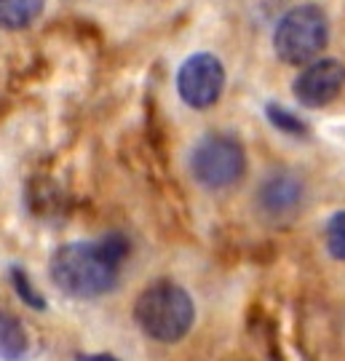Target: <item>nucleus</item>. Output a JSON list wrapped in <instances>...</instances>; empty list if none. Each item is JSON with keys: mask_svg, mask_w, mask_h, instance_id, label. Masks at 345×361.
I'll use <instances>...</instances> for the list:
<instances>
[{"mask_svg": "<svg viewBox=\"0 0 345 361\" xmlns=\"http://www.w3.org/2000/svg\"><path fill=\"white\" fill-rule=\"evenodd\" d=\"M126 255V238L118 233H110L99 241H75L56 249L52 257V279L59 292L75 300L107 295L118 284Z\"/></svg>", "mask_w": 345, "mask_h": 361, "instance_id": "obj_1", "label": "nucleus"}, {"mask_svg": "<svg viewBox=\"0 0 345 361\" xmlns=\"http://www.w3.org/2000/svg\"><path fill=\"white\" fill-rule=\"evenodd\" d=\"M134 322L155 343H179L193 329L195 305L190 295L174 281L145 286L134 305Z\"/></svg>", "mask_w": 345, "mask_h": 361, "instance_id": "obj_2", "label": "nucleus"}, {"mask_svg": "<svg viewBox=\"0 0 345 361\" xmlns=\"http://www.w3.org/2000/svg\"><path fill=\"white\" fill-rule=\"evenodd\" d=\"M329 40V22L319 6H297L284 13L276 32H273V49L279 59L286 65H308L313 62Z\"/></svg>", "mask_w": 345, "mask_h": 361, "instance_id": "obj_3", "label": "nucleus"}, {"mask_svg": "<svg viewBox=\"0 0 345 361\" xmlns=\"http://www.w3.org/2000/svg\"><path fill=\"white\" fill-rule=\"evenodd\" d=\"M190 171L198 185L209 190L230 188L246 171V153L230 134H206L190 153Z\"/></svg>", "mask_w": 345, "mask_h": 361, "instance_id": "obj_4", "label": "nucleus"}, {"mask_svg": "<svg viewBox=\"0 0 345 361\" xmlns=\"http://www.w3.org/2000/svg\"><path fill=\"white\" fill-rule=\"evenodd\" d=\"M222 89H225V67L214 54H193L190 59H185V65L179 67V97H182V102L195 110L212 107L219 99Z\"/></svg>", "mask_w": 345, "mask_h": 361, "instance_id": "obj_5", "label": "nucleus"}, {"mask_svg": "<svg viewBox=\"0 0 345 361\" xmlns=\"http://www.w3.org/2000/svg\"><path fill=\"white\" fill-rule=\"evenodd\" d=\"M345 86V65L337 59H316L294 78L292 91L303 107H327Z\"/></svg>", "mask_w": 345, "mask_h": 361, "instance_id": "obj_6", "label": "nucleus"}, {"mask_svg": "<svg viewBox=\"0 0 345 361\" xmlns=\"http://www.w3.org/2000/svg\"><path fill=\"white\" fill-rule=\"evenodd\" d=\"M303 201V185L292 174H273L260 188V207L268 214H289Z\"/></svg>", "mask_w": 345, "mask_h": 361, "instance_id": "obj_7", "label": "nucleus"}, {"mask_svg": "<svg viewBox=\"0 0 345 361\" xmlns=\"http://www.w3.org/2000/svg\"><path fill=\"white\" fill-rule=\"evenodd\" d=\"M43 11V0H0V27L25 30Z\"/></svg>", "mask_w": 345, "mask_h": 361, "instance_id": "obj_8", "label": "nucleus"}, {"mask_svg": "<svg viewBox=\"0 0 345 361\" xmlns=\"http://www.w3.org/2000/svg\"><path fill=\"white\" fill-rule=\"evenodd\" d=\"M27 353V332L13 316L0 310V359L19 361Z\"/></svg>", "mask_w": 345, "mask_h": 361, "instance_id": "obj_9", "label": "nucleus"}, {"mask_svg": "<svg viewBox=\"0 0 345 361\" xmlns=\"http://www.w3.org/2000/svg\"><path fill=\"white\" fill-rule=\"evenodd\" d=\"M327 249L334 259L345 262V212H337L329 222H327Z\"/></svg>", "mask_w": 345, "mask_h": 361, "instance_id": "obj_10", "label": "nucleus"}, {"mask_svg": "<svg viewBox=\"0 0 345 361\" xmlns=\"http://www.w3.org/2000/svg\"><path fill=\"white\" fill-rule=\"evenodd\" d=\"M268 118L273 121V126H279L282 131H289V134H305V123L300 121L297 116H292L289 110H284V107H276V104H270L268 107Z\"/></svg>", "mask_w": 345, "mask_h": 361, "instance_id": "obj_11", "label": "nucleus"}, {"mask_svg": "<svg viewBox=\"0 0 345 361\" xmlns=\"http://www.w3.org/2000/svg\"><path fill=\"white\" fill-rule=\"evenodd\" d=\"M13 276V286H16V292L22 295V300H25L27 305H32V308H46V302L40 300V295L32 289V284H30V279H27V273L25 271H19V268H13L11 271Z\"/></svg>", "mask_w": 345, "mask_h": 361, "instance_id": "obj_12", "label": "nucleus"}, {"mask_svg": "<svg viewBox=\"0 0 345 361\" xmlns=\"http://www.w3.org/2000/svg\"><path fill=\"white\" fill-rule=\"evenodd\" d=\"M78 361H121L110 353H91V356H78Z\"/></svg>", "mask_w": 345, "mask_h": 361, "instance_id": "obj_13", "label": "nucleus"}]
</instances>
